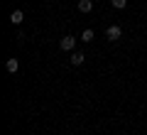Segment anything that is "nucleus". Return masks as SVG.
<instances>
[{
  "label": "nucleus",
  "mask_w": 147,
  "mask_h": 135,
  "mask_svg": "<svg viewBox=\"0 0 147 135\" xmlns=\"http://www.w3.org/2000/svg\"><path fill=\"white\" fill-rule=\"evenodd\" d=\"M105 37H108L110 42H118V39L123 37V27H120V25H110L108 30H105Z\"/></svg>",
  "instance_id": "f257e3e1"
},
{
  "label": "nucleus",
  "mask_w": 147,
  "mask_h": 135,
  "mask_svg": "<svg viewBox=\"0 0 147 135\" xmlns=\"http://www.w3.org/2000/svg\"><path fill=\"white\" fill-rule=\"evenodd\" d=\"M74 44H76V39H74L71 35H64L61 39H59V47H61L64 52H71V49H74Z\"/></svg>",
  "instance_id": "f03ea898"
},
{
  "label": "nucleus",
  "mask_w": 147,
  "mask_h": 135,
  "mask_svg": "<svg viewBox=\"0 0 147 135\" xmlns=\"http://www.w3.org/2000/svg\"><path fill=\"white\" fill-rule=\"evenodd\" d=\"M22 20H25V12L22 10H12L10 12V22L12 25H22Z\"/></svg>",
  "instance_id": "7ed1b4c3"
},
{
  "label": "nucleus",
  "mask_w": 147,
  "mask_h": 135,
  "mask_svg": "<svg viewBox=\"0 0 147 135\" xmlns=\"http://www.w3.org/2000/svg\"><path fill=\"white\" fill-rule=\"evenodd\" d=\"M84 62H86V54L84 52H74L71 54V64H74V66H81Z\"/></svg>",
  "instance_id": "20e7f679"
},
{
  "label": "nucleus",
  "mask_w": 147,
  "mask_h": 135,
  "mask_svg": "<svg viewBox=\"0 0 147 135\" xmlns=\"http://www.w3.org/2000/svg\"><path fill=\"white\" fill-rule=\"evenodd\" d=\"M93 10V0H79V12H91Z\"/></svg>",
  "instance_id": "39448f33"
},
{
  "label": "nucleus",
  "mask_w": 147,
  "mask_h": 135,
  "mask_svg": "<svg viewBox=\"0 0 147 135\" xmlns=\"http://www.w3.org/2000/svg\"><path fill=\"white\" fill-rule=\"evenodd\" d=\"M5 69L10 74H17V69H20V62H17V59H7L5 62Z\"/></svg>",
  "instance_id": "423d86ee"
},
{
  "label": "nucleus",
  "mask_w": 147,
  "mask_h": 135,
  "mask_svg": "<svg viewBox=\"0 0 147 135\" xmlns=\"http://www.w3.org/2000/svg\"><path fill=\"white\" fill-rule=\"evenodd\" d=\"M110 5L115 7V10H123V7L127 5V0H110Z\"/></svg>",
  "instance_id": "0eeeda50"
},
{
  "label": "nucleus",
  "mask_w": 147,
  "mask_h": 135,
  "mask_svg": "<svg viewBox=\"0 0 147 135\" xmlns=\"http://www.w3.org/2000/svg\"><path fill=\"white\" fill-rule=\"evenodd\" d=\"M81 39H84V42H91V39H93V30H84Z\"/></svg>",
  "instance_id": "6e6552de"
}]
</instances>
